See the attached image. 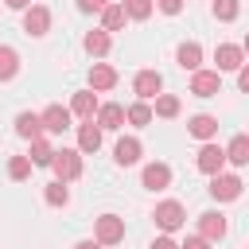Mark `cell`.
I'll list each match as a JSON object with an SVG mask.
<instances>
[{"instance_id":"cell-1","label":"cell","mask_w":249,"mask_h":249,"mask_svg":"<svg viewBox=\"0 0 249 249\" xmlns=\"http://www.w3.org/2000/svg\"><path fill=\"white\" fill-rule=\"evenodd\" d=\"M51 171H54L58 183H74V179L82 175V152H74V148H58L54 160H51Z\"/></svg>"},{"instance_id":"cell-2","label":"cell","mask_w":249,"mask_h":249,"mask_svg":"<svg viewBox=\"0 0 249 249\" xmlns=\"http://www.w3.org/2000/svg\"><path fill=\"white\" fill-rule=\"evenodd\" d=\"M93 241L97 245H121L124 241V218H117V214H101L97 222H93Z\"/></svg>"},{"instance_id":"cell-3","label":"cell","mask_w":249,"mask_h":249,"mask_svg":"<svg viewBox=\"0 0 249 249\" xmlns=\"http://www.w3.org/2000/svg\"><path fill=\"white\" fill-rule=\"evenodd\" d=\"M152 218H156V226H160L163 233H175V230L187 222V210H183V202L167 198V202H160V206H156V214H152Z\"/></svg>"},{"instance_id":"cell-4","label":"cell","mask_w":249,"mask_h":249,"mask_svg":"<svg viewBox=\"0 0 249 249\" xmlns=\"http://www.w3.org/2000/svg\"><path fill=\"white\" fill-rule=\"evenodd\" d=\"M160 89H163L160 70H140V74L132 78V93H136L140 101H156V97H160Z\"/></svg>"},{"instance_id":"cell-5","label":"cell","mask_w":249,"mask_h":249,"mask_svg":"<svg viewBox=\"0 0 249 249\" xmlns=\"http://www.w3.org/2000/svg\"><path fill=\"white\" fill-rule=\"evenodd\" d=\"M23 31L27 35H47L51 31V8H43V4H31L27 12H23Z\"/></svg>"},{"instance_id":"cell-6","label":"cell","mask_w":249,"mask_h":249,"mask_svg":"<svg viewBox=\"0 0 249 249\" xmlns=\"http://www.w3.org/2000/svg\"><path fill=\"white\" fill-rule=\"evenodd\" d=\"M191 93H195V97H218V93H222V78H218V70H195V78H191Z\"/></svg>"},{"instance_id":"cell-7","label":"cell","mask_w":249,"mask_h":249,"mask_svg":"<svg viewBox=\"0 0 249 249\" xmlns=\"http://www.w3.org/2000/svg\"><path fill=\"white\" fill-rule=\"evenodd\" d=\"M195 163H198V171H202V175H218V171H222V163H226V148H218V144H210V140H206V144L198 148V160H195Z\"/></svg>"},{"instance_id":"cell-8","label":"cell","mask_w":249,"mask_h":249,"mask_svg":"<svg viewBox=\"0 0 249 249\" xmlns=\"http://www.w3.org/2000/svg\"><path fill=\"white\" fill-rule=\"evenodd\" d=\"M210 195L218 198V202H233L237 195H241V179L237 175H210Z\"/></svg>"},{"instance_id":"cell-9","label":"cell","mask_w":249,"mask_h":249,"mask_svg":"<svg viewBox=\"0 0 249 249\" xmlns=\"http://www.w3.org/2000/svg\"><path fill=\"white\" fill-rule=\"evenodd\" d=\"M214 62H218V70H241L245 66V51L237 43H222L214 51Z\"/></svg>"},{"instance_id":"cell-10","label":"cell","mask_w":249,"mask_h":249,"mask_svg":"<svg viewBox=\"0 0 249 249\" xmlns=\"http://www.w3.org/2000/svg\"><path fill=\"white\" fill-rule=\"evenodd\" d=\"M39 117H43V132H54L58 136V132L70 128V109H62V105H47Z\"/></svg>"},{"instance_id":"cell-11","label":"cell","mask_w":249,"mask_h":249,"mask_svg":"<svg viewBox=\"0 0 249 249\" xmlns=\"http://www.w3.org/2000/svg\"><path fill=\"white\" fill-rule=\"evenodd\" d=\"M187 132L198 136V140H214V136H218V117H210V113H195V117L187 121Z\"/></svg>"},{"instance_id":"cell-12","label":"cell","mask_w":249,"mask_h":249,"mask_svg":"<svg viewBox=\"0 0 249 249\" xmlns=\"http://www.w3.org/2000/svg\"><path fill=\"white\" fill-rule=\"evenodd\" d=\"M140 152H144V148H140V140H136V136H121V140H117V148H113V160H117L121 167H132V163L140 160Z\"/></svg>"},{"instance_id":"cell-13","label":"cell","mask_w":249,"mask_h":249,"mask_svg":"<svg viewBox=\"0 0 249 249\" xmlns=\"http://www.w3.org/2000/svg\"><path fill=\"white\" fill-rule=\"evenodd\" d=\"M140 183H144L148 191H163V187L171 183V167H167V163H148L144 175H140Z\"/></svg>"},{"instance_id":"cell-14","label":"cell","mask_w":249,"mask_h":249,"mask_svg":"<svg viewBox=\"0 0 249 249\" xmlns=\"http://www.w3.org/2000/svg\"><path fill=\"white\" fill-rule=\"evenodd\" d=\"M198 237H206V241H222V237H226V218L214 214V210L202 214V218H198Z\"/></svg>"},{"instance_id":"cell-15","label":"cell","mask_w":249,"mask_h":249,"mask_svg":"<svg viewBox=\"0 0 249 249\" xmlns=\"http://www.w3.org/2000/svg\"><path fill=\"white\" fill-rule=\"evenodd\" d=\"M93 113H97V97H93V89H82V93H74V101H70V117L93 121Z\"/></svg>"},{"instance_id":"cell-16","label":"cell","mask_w":249,"mask_h":249,"mask_svg":"<svg viewBox=\"0 0 249 249\" xmlns=\"http://www.w3.org/2000/svg\"><path fill=\"white\" fill-rule=\"evenodd\" d=\"M124 124V105H117V101H109V105H97V128L105 132V128H121Z\"/></svg>"},{"instance_id":"cell-17","label":"cell","mask_w":249,"mask_h":249,"mask_svg":"<svg viewBox=\"0 0 249 249\" xmlns=\"http://www.w3.org/2000/svg\"><path fill=\"white\" fill-rule=\"evenodd\" d=\"M89 86H93V89H113V86H117V70H113L109 62H93V66H89Z\"/></svg>"},{"instance_id":"cell-18","label":"cell","mask_w":249,"mask_h":249,"mask_svg":"<svg viewBox=\"0 0 249 249\" xmlns=\"http://www.w3.org/2000/svg\"><path fill=\"white\" fill-rule=\"evenodd\" d=\"M16 132H19L23 140H39V136H43V117H39V113H19V117H16Z\"/></svg>"},{"instance_id":"cell-19","label":"cell","mask_w":249,"mask_h":249,"mask_svg":"<svg viewBox=\"0 0 249 249\" xmlns=\"http://www.w3.org/2000/svg\"><path fill=\"white\" fill-rule=\"evenodd\" d=\"M82 47H86V54H93V58H101V54H109V47H113V39H109V31H89L86 39H82Z\"/></svg>"},{"instance_id":"cell-20","label":"cell","mask_w":249,"mask_h":249,"mask_svg":"<svg viewBox=\"0 0 249 249\" xmlns=\"http://www.w3.org/2000/svg\"><path fill=\"white\" fill-rule=\"evenodd\" d=\"M97 148H101V128L93 121L78 124V152H97Z\"/></svg>"},{"instance_id":"cell-21","label":"cell","mask_w":249,"mask_h":249,"mask_svg":"<svg viewBox=\"0 0 249 249\" xmlns=\"http://www.w3.org/2000/svg\"><path fill=\"white\" fill-rule=\"evenodd\" d=\"M175 62H179L183 70H191V74H195V70H198V62H202V47H198V43H183V47L175 51Z\"/></svg>"},{"instance_id":"cell-22","label":"cell","mask_w":249,"mask_h":249,"mask_svg":"<svg viewBox=\"0 0 249 249\" xmlns=\"http://www.w3.org/2000/svg\"><path fill=\"white\" fill-rule=\"evenodd\" d=\"M226 163H237V167L249 163V136H233L226 144Z\"/></svg>"},{"instance_id":"cell-23","label":"cell","mask_w":249,"mask_h":249,"mask_svg":"<svg viewBox=\"0 0 249 249\" xmlns=\"http://www.w3.org/2000/svg\"><path fill=\"white\" fill-rule=\"evenodd\" d=\"M16 74H19V54L8 43H0V82H12Z\"/></svg>"},{"instance_id":"cell-24","label":"cell","mask_w":249,"mask_h":249,"mask_svg":"<svg viewBox=\"0 0 249 249\" xmlns=\"http://www.w3.org/2000/svg\"><path fill=\"white\" fill-rule=\"evenodd\" d=\"M124 19H128V16H124L121 4H105V8H101V31H121Z\"/></svg>"},{"instance_id":"cell-25","label":"cell","mask_w":249,"mask_h":249,"mask_svg":"<svg viewBox=\"0 0 249 249\" xmlns=\"http://www.w3.org/2000/svg\"><path fill=\"white\" fill-rule=\"evenodd\" d=\"M152 117H163V121L179 117V97H175V93H160V97H156V109H152Z\"/></svg>"},{"instance_id":"cell-26","label":"cell","mask_w":249,"mask_h":249,"mask_svg":"<svg viewBox=\"0 0 249 249\" xmlns=\"http://www.w3.org/2000/svg\"><path fill=\"white\" fill-rule=\"evenodd\" d=\"M124 121H128V124H136V128L152 124V105H148V101H136V105H128V109H124Z\"/></svg>"},{"instance_id":"cell-27","label":"cell","mask_w":249,"mask_h":249,"mask_svg":"<svg viewBox=\"0 0 249 249\" xmlns=\"http://www.w3.org/2000/svg\"><path fill=\"white\" fill-rule=\"evenodd\" d=\"M27 160H31L35 167H51V160H54V148H51V144L39 136V140H31V156H27Z\"/></svg>"},{"instance_id":"cell-28","label":"cell","mask_w":249,"mask_h":249,"mask_svg":"<svg viewBox=\"0 0 249 249\" xmlns=\"http://www.w3.org/2000/svg\"><path fill=\"white\" fill-rule=\"evenodd\" d=\"M31 167H35V163H31L27 156H12V160H8V179H16V183H23V179L31 175Z\"/></svg>"},{"instance_id":"cell-29","label":"cell","mask_w":249,"mask_h":249,"mask_svg":"<svg viewBox=\"0 0 249 249\" xmlns=\"http://www.w3.org/2000/svg\"><path fill=\"white\" fill-rule=\"evenodd\" d=\"M43 198H47L51 206H66V202H70V191H66V183H58V179H54V183H47Z\"/></svg>"},{"instance_id":"cell-30","label":"cell","mask_w":249,"mask_h":249,"mask_svg":"<svg viewBox=\"0 0 249 249\" xmlns=\"http://www.w3.org/2000/svg\"><path fill=\"white\" fill-rule=\"evenodd\" d=\"M121 8H124L128 19H148L152 16V0H121Z\"/></svg>"},{"instance_id":"cell-31","label":"cell","mask_w":249,"mask_h":249,"mask_svg":"<svg viewBox=\"0 0 249 249\" xmlns=\"http://www.w3.org/2000/svg\"><path fill=\"white\" fill-rule=\"evenodd\" d=\"M237 12H241V4H237V0H214V16H218L222 23L237 19Z\"/></svg>"},{"instance_id":"cell-32","label":"cell","mask_w":249,"mask_h":249,"mask_svg":"<svg viewBox=\"0 0 249 249\" xmlns=\"http://www.w3.org/2000/svg\"><path fill=\"white\" fill-rule=\"evenodd\" d=\"M156 8L167 12V16H179V12H183V0H156Z\"/></svg>"},{"instance_id":"cell-33","label":"cell","mask_w":249,"mask_h":249,"mask_svg":"<svg viewBox=\"0 0 249 249\" xmlns=\"http://www.w3.org/2000/svg\"><path fill=\"white\" fill-rule=\"evenodd\" d=\"M148 249H179V241H171V233H163V237H156Z\"/></svg>"},{"instance_id":"cell-34","label":"cell","mask_w":249,"mask_h":249,"mask_svg":"<svg viewBox=\"0 0 249 249\" xmlns=\"http://www.w3.org/2000/svg\"><path fill=\"white\" fill-rule=\"evenodd\" d=\"M179 249H210V241H206V237H198V233H195V237H187V241H183V245H179Z\"/></svg>"},{"instance_id":"cell-35","label":"cell","mask_w":249,"mask_h":249,"mask_svg":"<svg viewBox=\"0 0 249 249\" xmlns=\"http://www.w3.org/2000/svg\"><path fill=\"white\" fill-rule=\"evenodd\" d=\"M105 4H109V0H78V8H82V12H101Z\"/></svg>"},{"instance_id":"cell-36","label":"cell","mask_w":249,"mask_h":249,"mask_svg":"<svg viewBox=\"0 0 249 249\" xmlns=\"http://www.w3.org/2000/svg\"><path fill=\"white\" fill-rule=\"evenodd\" d=\"M237 89H241V93H249V66H241V70H237Z\"/></svg>"},{"instance_id":"cell-37","label":"cell","mask_w":249,"mask_h":249,"mask_svg":"<svg viewBox=\"0 0 249 249\" xmlns=\"http://www.w3.org/2000/svg\"><path fill=\"white\" fill-rule=\"evenodd\" d=\"M4 4H8V8H16V12H27V8H31V0H4Z\"/></svg>"},{"instance_id":"cell-38","label":"cell","mask_w":249,"mask_h":249,"mask_svg":"<svg viewBox=\"0 0 249 249\" xmlns=\"http://www.w3.org/2000/svg\"><path fill=\"white\" fill-rule=\"evenodd\" d=\"M74 249H101V245H97V241H78Z\"/></svg>"},{"instance_id":"cell-39","label":"cell","mask_w":249,"mask_h":249,"mask_svg":"<svg viewBox=\"0 0 249 249\" xmlns=\"http://www.w3.org/2000/svg\"><path fill=\"white\" fill-rule=\"evenodd\" d=\"M241 51H245V54H249V35H245V47H241Z\"/></svg>"}]
</instances>
